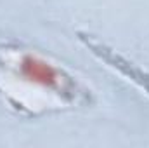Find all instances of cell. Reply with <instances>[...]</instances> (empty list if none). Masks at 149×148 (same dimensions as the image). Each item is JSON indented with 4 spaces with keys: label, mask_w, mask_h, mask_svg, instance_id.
Segmentation results:
<instances>
[{
    "label": "cell",
    "mask_w": 149,
    "mask_h": 148,
    "mask_svg": "<svg viewBox=\"0 0 149 148\" xmlns=\"http://www.w3.org/2000/svg\"><path fill=\"white\" fill-rule=\"evenodd\" d=\"M12 66L17 70L19 77L37 84L40 87L59 94L68 103H88L90 91L78 84L68 72L47 63L37 54L19 51L12 52Z\"/></svg>",
    "instance_id": "6da1fadb"
},
{
    "label": "cell",
    "mask_w": 149,
    "mask_h": 148,
    "mask_svg": "<svg viewBox=\"0 0 149 148\" xmlns=\"http://www.w3.org/2000/svg\"><path fill=\"white\" fill-rule=\"evenodd\" d=\"M80 42L92 52L95 54L101 61H104L109 68L116 70L120 75H123L127 80L134 82L139 89H142L144 92L149 94V73L144 72L141 66H137L135 63H132L130 59H127L125 56H121L120 52H116L114 49H111L108 44L101 42L99 38H95L94 35H88V33H83V32H78L76 33Z\"/></svg>",
    "instance_id": "7a4b0ae2"
}]
</instances>
